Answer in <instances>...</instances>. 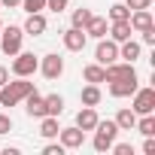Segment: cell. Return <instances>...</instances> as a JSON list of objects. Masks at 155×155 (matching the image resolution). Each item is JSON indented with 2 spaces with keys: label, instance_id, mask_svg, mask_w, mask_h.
I'll return each instance as SVG.
<instances>
[{
  "label": "cell",
  "instance_id": "35",
  "mask_svg": "<svg viewBox=\"0 0 155 155\" xmlns=\"http://www.w3.org/2000/svg\"><path fill=\"white\" fill-rule=\"evenodd\" d=\"M6 82H9V70L0 67V85H6Z\"/></svg>",
  "mask_w": 155,
  "mask_h": 155
},
{
  "label": "cell",
  "instance_id": "17",
  "mask_svg": "<svg viewBox=\"0 0 155 155\" xmlns=\"http://www.w3.org/2000/svg\"><path fill=\"white\" fill-rule=\"evenodd\" d=\"M107 31H110V25H107V18H101V15H91V21L85 25V37H94V40H104Z\"/></svg>",
  "mask_w": 155,
  "mask_h": 155
},
{
  "label": "cell",
  "instance_id": "13",
  "mask_svg": "<svg viewBox=\"0 0 155 155\" xmlns=\"http://www.w3.org/2000/svg\"><path fill=\"white\" fill-rule=\"evenodd\" d=\"M21 31H25V34H31V37H40V34H46V31H49V21H46V15H43V12H31Z\"/></svg>",
  "mask_w": 155,
  "mask_h": 155
},
{
  "label": "cell",
  "instance_id": "33",
  "mask_svg": "<svg viewBox=\"0 0 155 155\" xmlns=\"http://www.w3.org/2000/svg\"><path fill=\"white\" fill-rule=\"evenodd\" d=\"M9 131H12V119L6 113H0V134H9Z\"/></svg>",
  "mask_w": 155,
  "mask_h": 155
},
{
  "label": "cell",
  "instance_id": "8",
  "mask_svg": "<svg viewBox=\"0 0 155 155\" xmlns=\"http://www.w3.org/2000/svg\"><path fill=\"white\" fill-rule=\"evenodd\" d=\"M61 40H64V49H67V52H82V49H85V43H88L85 31H82V28H73V25L61 34Z\"/></svg>",
  "mask_w": 155,
  "mask_h": 155
},
{
  "label": "cell",
  "instance_id": "31",
  "mask_svg": "<svg viewBox=\"0 0 155 155\" xmlns=\"http://www.w3.org/2000/svg\"><path fill=\"white\" fill-rule=\"evenodd\" d=\"M67 149L61 146V143H49V146H43V155H64Z\"/></svg>",
  "mask_w": 155,
  "mask_h": 155
},
{
  "label": "cell",
  "instance_id": "16",
  "mask_svg": "<svg viewBox=\"0 0 155 155\" xmlns=\"http://www.w3.org/2000/svg\"><path fill=\"white\" fill-rule=\"evenodd\" d=\"M94 125H97V113H94V107H82L79 113H76V128L94 131Z\"/></svg>",
  "mask_w": 155,
  "mask_h": 155
},
{
  "label": "cell",
  "instance_id": "23",
  "mask_svg": "<svg viewBox=\"0 0 155 155\" xmlns=\"http://www.w3.org/2000/svg\"><path fill=\"white\" fill-rule=\"evenodd\" d=\"M82 76H85V82H94V85L107 82V76H104V64H88V67L82 70Z\"/></svg>",
  "mask_w": 155,
  "mask_h": 155
},
{
  "label": "cell",
  "instance_id": "36",
  "mask_svg": "<svg viewBox=\"0 0 155 155\" xmlns=\"http://www.w3.org/2000/svg\"><path fill=\"white\" fill-rule=\"evenodd\" d=\"M0 3H3V6H6V9H15V6H18V3H21V0H0Z\"/></svg>",
  "mask_w": 155,
  "mask_h": 155
},
{
  "label": "cell",
  "instance_id": "20",
  "mask_svg": "<svg viewBox=\"0 0 155 155\" xmlns=\"http://www.w3.org/2000/svg\"><path fill=\"white\" fill-rule=\"evenodd\" d=\"M113 122L119 125V131H134V125H137V113H134L131 107H125V110H119V116H116Z\"/></svg>",
  "mask_w": 155,
  "mask_h": 155
},
{
  "label": "cell",
  "instance_id": "11",
  "mask_svg": "<svg viewBox=\"0 0 155 155\" xmlns=\"http://www.w3.org/2000/svg\"><path fill=\"white\" fill-rule=\"evenodd\" d=\"M137 76H128V79H113L110 82V94L113 97H131L134 91H137Z\"/></svg>",
  "mask_w": 155,
  "mask_h": 155
},
{
  "label": "cell",
  "instance_id": "29",
  "mask_svg": "<svg viewBox=\"0 0 155 155\" xmlns=\"http://www.w3.org/2000/svg\"><path fill=\"white\" fill-rule=\"evenodd\" d=\"M67 3H70V0H46V9H52V12H64Z\"/></svg>",
  "mask_w": 155,
  "mask_h": 155
},
{
  "label": "cell",
  "instance_id": "22",
  "mask_svg": "<svg viewBox=\"0 0 155 155\" xmlns=\"http://www.w3.org/2000/svg\"><path fill=\"white\" fill-rule=\"evenodd\" d=\"M134 131H140L143 137H155V116H152V113H146V116H137V125H134Z\"/></svg>",
  "mask_w": 155,
  "mask_h": 155
},
{
  "label": "cell",
  "instance_id": "6",
  "mask_svg": "<svg viewBox=\"0 0 155 155\" xmlns=\"http://www.w3.org/2000/svg\"><path fill=\"white\" fill-rule=\"evenodd\" d=\"M94 61L97 64H113V61H119V43L116 40H97V49H94Z\"/></svg>",
  "mask_w": 155,
  "mask_h": 155
},
{
  "label": "cell",
  "instance_id": "12",
  "mask_svg": "<svg viewBox=\"0 0 155 155\" xmlns=\"http://www.w3.org/2000/svg\"><path fill=\"white\" fill-rule=\"evenodd\" d=\"M25 113H28L31 119H43V116H46V101H43V94H40L37 88L25 97Z\"/></svg>",
  "mask_w": 155,
  "mask_h": 155
},
{
  "label": "cell",
  "instance_id": "1",
  "mask_svg": "<svg viewBox=\"0 0 155 155\" xmlns=\"http://www.w3.org/2000/svg\"><path fill=\"white\" fill-rule=\"evenodd\" d=\"M31 91H34V82H28V76H15L12 82L0 85V107H18Z\"/></svg>",
  "mask_w": 155,
  "mask_h": 155
},
{
  "label": "cell",
  "instance_id": "19",
  "mask_svg": "<svg viewBox=\"0 0 155 155\" xmlns=\"http://www.w3.org/2000/svg\"><path fill=\"white\" fill-rule=\"evenodd\" d=\"M107 34H110V40L125 43V40H131V34H134V31H131V25H128V21H113Z\"/></svg>",
  "mask_w": 155,
  "mask_h": 155
},
{
  "label": "cell",
  "instance_id": "15",
  "mask_svg": "<svg viewBox=\"0 0 155 155\" xmlns=\"http://www.w3.org/2000/svg\"><path fill=\"white\" fill-rule=\"evenodd\" d=\"M79 101H82V107H97V104L104 101V91H101V85L88 82V85L79 91Z\"/></svg>",
  "mask_w": 155,
  "mask_h": 155
},
{
  "label": "cell",
  "instance_id": "37",
  "mask_svg": "<svg viewBox=\"0 0 155 155\" xmlns=\"http://www.w3.org/2000/svg\"><path fill=\"white\" fill-rule=\"evenodd\" d=\"M0 28H3V21H0Z\"/></svg>",
  "mask_w": 155,
  "mask_h": 155
},
{
  "label": "cell",
  "instance_id": "21",
  "mask_svg": "<svg viewBox=\"0 0 155 155\" xmlns=\"http://www.w3.org/2000/svg\"><path fill=\"white\" fill-rule=\"evenodd\" d=\"M58 131H61V125H58V116H43V119H40V134H43L46 140L58 137Z\"/></svg>",
  "mask_w": 155,
  "mask_h": 155
},
{
  "label": "cell",
  "instance_id": "26",
  "mask_svg": "<svg viewBox=\"0 0 155 155\" xmlns=\"http://www.w3.org/2000/svg\"><path fill=\"white\" fill-rule=\"evenodd\" d=\"M128 15H131V9L125 3H113L110 6V21H128Z\"/></svg>",
  "mask_w": 155,
  "mask_h": 155
},
{
  "label": "cell",
  "instance_id": "30",
  "mask_svg": "<svg viewBox=\"0 0 155 155\" xmlns=\"http://www.w3.org/2000/svg\"><path fill=\"white\" fill-rule=\"evenodd\" d=\"M143 34V46H155V25H149L146 31H140Z\"/></svg>",
  "mask_w": 155,
  "mask_h": 155
},
{
  "label": "cell",
  "instance_id": "10",
  "mask_svg": "<svg viewBox=\"0 0 155 155\" xmlns=\"http://www.w3.org/2000/svg\"><path fill=\"white\" fill-rule=\"evenodd\" d=\"M58 137H61V146H64V149H79V146L85 143V131L76 128V125H73V128H61Z\"/></svg>",
  "mask_w": 155,
  "mask_h": 155
},
{
  "label": "cell",
  "instance_id": "25",
  "mask_svg": "<svg viewBox=\"0 0 155 155\" xmlns=\"http://www.w3.org/2000/svg\"><path fill=\"white\" fill-rule=\"evenodd\" d=\"M43 101H46V116H61L64 113V97L61 94H49Z\"/></svg>",
  "mask_w": 155,
  "mask_h": 155
},
{
  "label": "cell",
  "instance_id": "4",
  "mask_svg": "<svg viewBox=\"0 0 155 155\" xmlns=\"http://www.w3.org/2000/svg\"><path fill=\"white\" fill-rule=\"evenodd\" d=\"M131 97H134V101H131V110H134L137 116L155 113V88H140V85H137V91H134Z\"/></svg>",
  "mask_w": 155,
  "mask_h": 155
},
{
  "label": "cell",
  "instance_id": "34",
  "mask_svg": "<svg viewBox=\"0 0 155 155\" xmlns=\"http://www.w3.org/2000/svg\"><path fill=\"white\" fill-rule=\"evenodd\" d=\"M143 152H146V155H155V137H146V143H143Z\"/></svg>",
  "mask_w": 155,
  "mask_h": 155
},
{
  "label": "cell",
  "instance_id": "5",
  "mask_svg": "<svg viewBox=\"0 0 155 155\" xmlns=\"http://www.w3.org/2000/svg\"><path fill=\"white\" fill-rule=\"evenodd\" d=\"M15 61H12V73L15 76H34L37 70H40V58L34 55V52H18V55H12Z\"/></svg>",
  "mask_w": 155,
  "mask_h": 155
},
{
  "label": "cell",
  "instance_id": "32",
  "mask_svg": "<svg viewBox=\"0 0 155 155\" xmlns=\"http://www.w3.org/2000/svg\"><path fill=\"white\" fill-rule=\"evenodd\" d=\"M125 6H128V9H149L152 0H125Z\"/></svg>",
  "mask_w": 155,
  "mask_h": 155
},
{
  "label": "cell",
  "instance_id": "27",
  "mask_svg": "<svg viewBox=\"0 0 155 155\" xmlns=\"http://www.w3.org/2000/svg\"><path fill=\"white\" fill-rule=\"evenodd\" d=\"M18 6H21V9L31 15V12H43V9H46V0H21Z\"/></svg>",
  "mask_w": 155,
  "mask_h": 155
},
{
  "label": "cell",
  "instance_id": "2",
  "mask_svg": "<svg viewBox=\"0 0 155 155\" xmlns=\"http://www.w3.org/2000/svg\"><path fill=\"white\" fill-rule=\"evenodd\" d=\"M94 140H91V146H94V152H110V146L116 143V137H119V125L113 122V119H107V122H101L97 119V125H94Z\"/></svg>",
  "mask_w": 155,
  "mask_h": 155
},
{
  "label": "cell",
  "instance_id": "14",
  "mask_svg": "<svg viewBox=\"0 0 155 155\" xmlns=\"http://www.w3.org/2000/svg\"><path fill=\"white\" fill-rule=\"evenodd\" d=\"M128 25H131V31H146L149 25H155L152 21V12L149 9H131V15H128Z\"/></svg>",
  "mask_w": 155,
  "mask_h": 155
},
{
  "label": "cell",
  "instance_id": "18",
  "mask_svg": "<svg viewBox=\"0 0 155 155\" xmlns=\"http://www.w3.org/2000/svg\"><path fill=\"white\" fill-rule=\"evenodd\" d=\"M140 52H143V43H137V40H125V43H119V58H125V61H137L140 58Z\"/></svg>",
  "mask_w": 155,
  "mask_h": 155
},
{
  "label": "cell",
  "instance_id": "28",
  "mask_svg": "<svg viewBox=\"0 0 155 155\" xmlns=\"http://www.w3.org/2000/svg\"><path fill=\"white\" fill-rule=\"evenodd\" d=\"M110 152H116V155H134V146L131 143H113Z\"/></svg>",
  "mask_w": 155,
  "mask_h": 155
},
{
  "label": "cell",
  "instance_id": "7",
  "mask_svg": "<svg viewBox=\"0 0 155 155\" xmlns=\"http://www.w3.org/2000/svg\"><path fill=\"white\" fill-rule=\"evenodd\" d=\"M40 70H43V76L46 79H58V76L64 73V58L58 55V52H49V55H43V61H40Z\"/></svg>",
  "mask_w": 155,
  "mask_h": 155
},
{
  "label": "cell",
  "instance_id": "9",
  "mask_svg": "<svg viewBox=\"0 0 155 155\" xmlns=\"http://www.w3.org/2000/svg\"><path fill=\"white\" fill-rule=\"evenodd\" d=\"M104 76H107V82H113V79H128V76H137V70H134L131 61H113V64L104 67Z\"/></svg>",
  "mask_w": 155,
  "mask_h": 155
},
{
  "label": "cell",
  "instance_id": "3",
  "mask_svg": "<svg viewBox=\"0 0 155 155\" xmlns=\"http://www.w3.org/2000/svg\"><path fill=\"white\" fill-rule=\"evenodd\" d=\"M21 40H25V31L18 25H9V28H0V49L3 55H18L21 52Z\"/></svg>",
  "mask_w": 155,
  "mask_h": 155
},
{
  "label": "cell",
  "instance_id": "24",
  "mask_svg": "<svg viewBox=\"0 0 155 155\" xmlns=\"http://www.w3.org/2000/svg\"><path fill=\"white\" fill-rule=\"evenodd\" d=\"M91 15H94V12H91L88 6H79V9H73L70 21H73V28H82V31H85V25L91 21Z\"/></svg>",
  "mask_w": 155,
  "mask_h": 155
}]
</instances>
